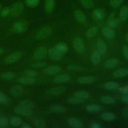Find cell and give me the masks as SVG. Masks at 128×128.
I'll return each mask as SVG.
<instances>
[{
	"label": "cell",
	"mask_w": 128,
	"mask_h": 128,
	"mask_svg": "<svg viewBox=\"0 0 128 128\" xmlns=\"http://www.w3.org/2000/svg\"><path fill=\"white\" fill-rule=\"evenodd\" d=\"M24 10V5L22 2H18L14 3L10 8V15L12 17H17L21 14Z\"/></svg>",
	"instance_id": "1"
},
{
	"label": "cell",
	"mask_w": 128,
	"mask_h": 128,
	"mask_svg": "<svg viewBox=\"0 0 128 128\" xmlns=\"http://www.w3.org/2000/svg\"><path fill=\"white\" fill-rule=\"evenodd\" d=\"M28 26V24L26 20L18 21L14 24L12 28L14 32L22 33L24 32Z\"/></svg>",
	"instance_id": "2"
},
{
	"label": "cell",
	"mask_w": 128,
	"mask_h": 128,
	"mask_svg": "<svg viewBox=\"0 0 128 128\" xmlns=\"http://www.w3.org/2000/svg\"><path fill=\"white\" fill-rule=\"evenodd\" d=\"M52 32V29L50 26H45L38 32L36 36L38 40H42L48 36Z\"/></svg>",
	"instance_id": "3"
},
{
	"label": "cell",
	"mask_w": 128,
	"mask_h": 128,
	"mask_svg": "<svg viewBox=\"0 0 128 128\" xmlns=\"http://www.w3.org/2000/svg\"><path fill=\"white\" fill-rule=\"evenodd\" d=\"M14 112L20 116L28 117L32 114V111L30 109L26 108L22 106H18L14 108Z\"/></svg>",
	"instance_id": "4"
},
{
	"label": "cell",
	"mask_w": 128,
	"mask_h": 128,
	"mask_svg": "<svg viewBox=\"0 0 128 128\" xmlns=\"http://www.w3.org/2000/svg\"><path fill=\"white\" fill-rule=\"evenodd\" d=\"M73 46L74 50L78 53L82 54L84 50V46L82 39L79 37L76 38L73 41Z\"/></svg>",
	"instance_id": "5"
},
{
	"label": "cell",
	"mask_w": 128,
	"mask_h": 128,
	"mask_svg": "<svg viewBox=\"0 0 128 128\" xmlns=\"http://www.w3.org/2000/svg\"><path fill=\"white\" fill-rule=\"evenodd\" d=\"M47 53L46 49L44 46H40L34 52L33 57L35 60H40L44 58Z\"/></svg>",
	"instance_id": "6"
},
{
	"label": "cell",
	"mask_w": 128,
	"mask_h": 128,
	"mask_svg": "<svg viewBox=\"0 0 128 128\" xmlns=\"http://www.w3.org/2000/svg\"><path fill=\"white\" fill-rule=\"evenodd\" d=\"M22 54L21 52H14L10 55H9L8 56H7L4 62L6 64H12L14 62H16L18 61L19 59L20 58L22 57Z\"/></svg>",
	"instance_id": "7"
},
{
	"label": "cell",
	"mask_w": 128,
	"mask_h": 128,
	"mask_svg": "<svg viewBox=\"0 0 128 128\" xmlns=\"http://www.w3.org/2000/svg\"><path fill=\"white\" fill-rule=\"evenodd\" d=\"M48 54L52 59L55 60H59L62 58V54L55 48H50L48 50Z\"/></svg>",
	"instance_id": "8"
},
{
	"label": "cell",
	"mask_w": 128,
	"mask_h": 128,
	"mask_svg": "<svg viewBox=\"0 0 128 128\" xmlns=\"http://www.w3.org/2000/svg\"><path fill=\"white\" fill-rule=\"evenodd\" d=\"M24 92V89L20 85H16L12 86L10 90V94L14 96L18 97L21 96Z\"/></svg>",
	"instance_id": "9"
},
{
	"label": "cell",
	"mask_w": 128,
	"mask_h": 128,
	"mask_svg": "<svg viewBox=\"0 0 128 128\" xmlns=\"http://www.w3.org/2000/svg\"><path fill=\"white\" fill-rule=\"evenodd\" d=\"M113 76L115 78H122L128 76V68H120L115 70L113 74Z\"/></svg>",
	"instance_id": "10"
},
{
	"label": "cell",
	"mask_w": 128,
	"mask_h": 128,
	"mask_svg": "<svg viewBox=\"0 0 128 128\" xmlns=\"http://www.w3.org/2000/svg\"><path fill=\"white\" fill-rule=\"evenodd\" d=\"M61 70V68L58 66H52L46 68L44 70L45 74H55L60 72Z\"/></svg>",
	"instance_id": "11"
},
{
	"label": "cell",
	"mask_w": 128,
	"mask_h": 128,
	"mask_svg": "<svg viewBox=\"0 0 128 128\" xmlns=\"http://www.w3.org/2000/svg\"><path fill=\"white\" fill-rule=\"evenodd\" d=\"M70 76L68 74H61L54 78V82L56 83H62L70 81Z\"/></svg>",
	"instance_id": "12"
},
{
	"label": "cell",
	"mask_w": 128,
	"mask_h": 128,
	"mask_svg": "<svg viewBox=\"0 0 128 128\" xmlns=\"http://www.w3.org/2000/svg\"><path fill=\"white\" fill-rule=\"evenodd\" d=\"M100 53L97 50H94L91 55V60L94 65L98 64L100 62Z\"/></svg>",
	"instance_id": "13"
},
{
	"label": "cell",
	"mask_w": 128,
	"mask_h": 128,
	"mask_svg": "<svg viewBox=\"0 0 128 128\" xmlns=\"http://www.w3.org/2000/svg\"><path fill=\"white\" fill-rule=\"evenodd\" d=\"M96 46L100 54H105L106 52L107 46L105 42L102 39H98L96 42Z\"/></svg>",
	"instance_id": "14"
},
{
	"label": "cell",
	"mask_w": 128,
	"mask_h": 128,
	"mask_svg": "<svg viewBox=\"0 0 128 128\" xmlns=\"http://www.w3.org/2000/svg\"><path fill=\"white\" fill-rule=\"evenodd\" d=\"M68 123L70 126L74 128H80L82 127V124L81 121L76 118H70L68 120Z\"/></svg>",
	"instance_id": "15"
},
{
	"label": "cell",
	"mask_w": 128,
	"mask_h": 128,
	"mask_svg": "<svg viewBox=\"0 0 128 128\" xmlns=\"http://www.w3.org/2000/svg\"><path fill=\"white\" fill-rule=\"evenodd\" d=\"M66 89V88L64 86H57L50 88L49 90V92L52 95L58 96L63 93L65 91Z\"/></svg>",
	"instance_id": "16"
},
{
	"label": "cell",
	"mask_w": 128,
	"mask_h": 128,
	"mask_svg": "<svg viewBox=\"0 0 128 128\" xmlns=\"http://www.w3.org/2000/svg\"><path fill=\"white\" fill-rule=\"evenodd\" d=\"M36 82V80L34 78L28 76L22 77L18 79V82L24 85H30L34 84Z\"/></svg>",
	"instance_id": "17"
},
{
	"label": "cell",
	"mask_w": 128,
	"mask_h": 128,
	"mask_svg": "<svg viewBox=\"0 0 128 128\" xmlns=\"http://www.w3.org/2000/svg\"><path fill=\"white\" fill-rule=\"evenodd\" d=\"M102 32L104 36L109 38H114L116 35L114 31L110 27H104Z\"/></svg>",
	"instance_id": "18"
},
{
	"label": "cell",
	"mask_w": 128,
	"mask_h": 128,
	"mask_svg": "<svg viewBox=\"0 0 128 128\" xmlns=\"http://www.w3.org/2000/svg\"><path fill=\"white\" fill-rule=\"evenodd\" d=\"M96 80L94 77L92 76H84L80 77L78 79V82L82 84H90L94 82Z\"/></svg>",
	"instance_id": "19"
},
{
	"label": "cell",
	"mask_w": 128,
	"mask_h": 128,
	"mask_svg": "<svg viewBox=\"0 0 128 128\" xmlns=\"http://www.w3.org/2000/svg\"><path fill=\"white\" fill-rule=\"evenodd\" d=\"M118 64V60L116 58H110L106 60L104 66L108 68H115Z\"/></svg>",
	"instance_id": "20"
},
{
	"label": "cell",
	"mask_w": 128,
	"mask_h": 128,
	"mask_svg": "<svg viewBox=\"0 0 128 128\" xmlns=\"http://www.w3.org/2000/svg\"><path fill=\"white\" fill-rule=\"evenodd\" d=\"M75 18L76 20L80 22V23H83L86 20V17L85 14L80 10H76L74 12V13Z\"/></svg>",
	"instance_id": "21"
},
{
	"label": "cell",
	"mask_w": 128,
	"mask_h": 128,
	"mask_svg": "<svg viewBox=\"0 0 128 128\" xmlns=\"http://www.w3.org/2000/svg\"><path fill=\"white\" fill-rule=\"evenodd\" d=\"M54 7V0H45L44 9L46 12L50 13L52 12Z\"/></svg>",
	"instance_id": "22"
},
{
	"label": "cell",
	"mask_w": 128,
	"mask_h": 128,
	"mask_svg": "<svg viewBox=\"0 0 128 128\" xmlns=\"http://www.w3.org/2000/svg\"><path fill=\"white\" fill-rule=\"evenodd\" d=\"M119 15L121 20L124 21L127 20L128 18V6H124L121 8Z\"/></svg>",
	"instance_id": "23"
},
{
	"label": "cell",
	"mask_w": 128,
	"mask_h": 128,
	"mask_svg": "<svg viewBox=\"0 0 128 128\" xmlns=\"http://www.w3.org/2000/svg\"><path fill=\"white\" fill-rule=\"evenodd\" d=\"M101 118L106 121H112L116 119L115 114L111 112H106L101 114Z\"/></svg>",
	"instance_id": "24"
},
{
	"label": "cell",
	"mask_w": 128,
	"mask_h": 128,
	"mask_svg": "<svg viewBox=\"0 0 128 128\" xmlns=\"http://www.w3.org/2000/svg\"><path fill=\"white\" fill-rule=\"evenodd\" d=\"M20 105L28 109H33L35 107L34 104L30 100H24L20 102Z\"/></svg>",
	"instance_id": "25"
},
{
	"label": "cell",
	"mask_w": 128,
	"mask_h": 128,
	"mask_svg": "<svg viewBox=\"0 0 128 128\" xmlns=\"http://www.w3.org/2000/svg\"><path fill=\"white\" fill-rule=\"evenodd\" d=\"M92 16L97 20H102L104 16V12L100 9H96L93 11Z\"/></svg>",
	"instance_id": "26"
},
{
	"label": "cell",
	"mask_w": 128,
	"mask_h": 128,
	"mask_svg": "<svg viewBox=\"0 0 128 128\" xmlns=\"http://www.w3.org/2000/svg\"><path fill=\"white\" fill-rule=\"evenodd\" d=\"M50 110L52 112L58 113H62L66 111V108L64 106L58 104H55L51 106L50 108Z\"/></svg>",
	"instance_id": "27"
},
{
	"label": "cell",
	"mask_w": 128,
	"mask_h": 128,
	"mask_svg": "<svg viewBox=\"0 0 128 128\" xmlns=\"http://www.w3.org/2000/svg\"><path fill=\"white\" fill-rule=\"evenodd\" d=\"M54 48L62 54L66 53L68 50V46L63 42H60L56 44Z\"/></svg>",
	"instance_id": "28"
},
{
	"label": "cell",
	"mask_w": 128,
	"mask_h": 128,
	"mask_svg": "<svg viewBox=\"0 0 128 128\" xmlns=\"http://www.w3.org/2000/svg\"><path fill=\"white\" fill-rule=\"evenodd\" d=\"M104 87L108 90H114L118 88V82H108L104 84Z\"/></svg>",
	"instance_id": "29"
},
{
	"label": "cell",
	"mask_w": 128,
	"mask_h": 128,
	"mask_svg": "<svg viewBox=\"0 0 128 128\" xmlns=\"http://www.w3.org/2000/svg\"><path fill=\"white\" fill-rule=\"evenodd\" d=\"M74 96L83 100L87 99L90 97V94L88 93L84 90L76 91L74 92Z\"/></svg>",
	"instance_id": "30"
},
{
	"label": "cell",
	"mask_w": 128,
	"mask_h": 128,
	"mask_svg": "<svg viewBox=\"0 0 128 128\" xmlns=\"http://www.w3.org/2000/svg\"><path fill=\"white\" fill-rule=\"evenodd\" d=\"M67 101L68 102L72 104H80L83 103L84 101V100L76 96H74L68 98Z\"/></svg>",
	"instance_id": "31"
},
{
	"label": "cell",
	"mask_w": 128,
	"mask_h": 128,
	"mask_svg": "<svg viewBox=\"0 0 128 128\" xmlns=\"http://www.w3.org/2000/svg\"><path fill=\"white\" fill-rule=\"evenodd\" d=\"M100 101L106 104H112L115 102V99L110 96H104L101 98Z\"/></svg>",
	"instance_id": "32"
},
{
	"label": "cell",
	"mask_w": 128,
	"mask_h": 128,
	"mask_svg": "<svg viewBox=\"0 0 128 128\" xmlns=\"http://www.w3.org/2000/svg\"><path fill=\"white\" fill-rule=\"evenodd\" d=\"M34 124L36 128H44L46 126V123L44 120L40 118H37L34 121Z\"/></svg>",
	"instance_id": "33"
},
{
	"label": "cell",
	"mask_w": 128,
	"mask_h": 128,
	"mask_svg": "<svg viewBox=\"0 0 128 128\" xmlns=\"http://www.w3.org/2000/svg\"><path fill=\"white\" fill-rule=\"evenodd\" d=\"M98 32V28L96 26H92L86 32V37L90 38L94 36Z\"/></svg>",
	"instance_id": "34"
},
{
	"label": "cell",
	"mask_w": 128,
	"mask_h": 128,
	"mask_svg": "<svg viewBox=\"0 0 128 128\" xmlns=\"http://www.w3.org/2000/svg\"><path fill=\"white\" fill-rule=\"evenodd\" d=\"M100 106L98 104H88L86 106V110L89 112H95L99 111Z\"/></svg>",
	"instance_id": "35"
},
{
	"label": "cell",
	"mask_w": 128,
	"mask_h": 128,
	"mask_svg": "<svg viewBox=\"0 0 128 128\" xmlns=\"http://www.w3.org/2000/svg\"><path fill=\"white\" fill-rule=\"evenodd\" d=\"M80 2L82 6L87 8H90L94 6L92 0H80Z\"/></svg>",
	"instance_id": "36"
},
{
	"label": "cell",
	"mask_w": 128,
	"mask_h": 128,
	"mask_svg": "<svg viewBox=\"0 0 128 128\" xmlns=\"http://www.w3.org/2000/svg\"><path fill=\"white\" fill-rule=\"evenodd\" d=\"M10 122L12 125L14 126H18L22 124V120L20 117L14 116L10 119Z\"/></svg>",
	"instance_id": "37"
},
{
	"label": "cell",
	"mask_w": 128,
	"mask_h": 128,
	"mask_svg": "<svg viewBox=\"0 0 128 128\" xmlns=\"http://www.w3.org/2000/svg\"><path fill=\"white\" fill-rule=\"evenodd\" d=\"M9 98L5 94L0 92V104H6L8 103Z\"/></svg>",
	"instance_id": "38"
},
{
	"label": "cell",
	"mask_w": 128,
	"mask_h": 128,
	"mask_svg": "<svg viewBox=\"0 0 128 128\" xmlns=\"http://www.w3.org/2000/svg\"><path fill=\"white\" fill-rule=\"evenodd\" d=\"M26 4L27 6L31 8H34L36 6L39 2L40 0H26Z\"/></svg>",
	"instance_id": "39"
},
{
	"label": "cell",
	"mask_w": 128,
	"mask_h": 128,
	"mask_svg": "<svg viewBox=\"0 0 128 128\" xmlns=\"http://www.w3.org/2000/svg\"><path fill=\"white\" fill-rule=\"evenodd\" d=\"M67 69L69 70H72V71H80L82 70V68L76 64H70L67 66Z\"/></svg>",
	"instance_id": "40"
},
{
	"label": "cell",
	"mask_w": 128,
	"mask_h": 128,
	"mask_svg": "<svg viewBox=\"0 0 128 128\" xmlns=\"http://www.w3.org/2000/svg\"><path fill=\"white\" fill-rule=\"evenodd\" d=\"M15 74L11 72H8L5 73H4L2 74V76L5 79L11 80L14 78L15 77Z\"/></svg>",
	"instance_id": "41"
},
{
	"label": "cell",
	"mask_w": 128,
	"mask_h": 128,
	"mask_svg": "<svg viewBox=\"0 0 128 128\" xmlns=\"http://www.w3.org/2000/svg\"><path fill=\"white\" fill-rule=\"evenodd\" d=\"M120 19L118 18H114L108 25L111 28H116L120 22Z\"/></svg>",
	"instance_id": "42"
},
{
	"label": "cell",
	"mask_w": 128,
	"mask_h": 128,
	"mask_svg": "<svg viewBox=\"0 0 128 128\" xmlns=\"http://www.w3.org/2000/svg\"><path fill=\"white\" fill-rule=\"evenodd\" d=\"M24 74L27 76L30 77V78H34L37 76L38 73L36 70H27L25 71Z\"/></svg>",
	"instance_id": "43"
},
{
	"label": "cell",
	"mask_w": 128,
	"mask_h": 128,
	"mask_svg": "<svg viewBox=\"0 0 128 128\" xmlns=\"http://www.w3.org/2000/svg\"><path fill=\"white\" fill-rule=\"evenodd\" d=\"M8 124V120L6 117L0 118V128L6 127Z\"/></svg>",
	"instance_id": "44"
},
{
	"label": "cell",
	"mask_w": 128,
	"mask_h": 128,
	"mask_svg": "<svg viewBox=\"0 0 128 128\" xmlns=\"http://www.w3.org/2000/svg\"><path fill=\"white\" fill-rule=\"evenodd\" d=\"M124 0H110V4L112 7H117L120 5Z\"/></svg>",
	"instance_id": "45"
},
{
	"label": "cell",
	"mask_w": 128,
	"mask_h": 128,
	"mask_svg": "<svg viewBox=\"0 0 128 128\" xmlns=\"http://www.w3.org/2000/svg\"><path fill=\"white\" fill-rule=\"evenodd\" d=\"M10 8H4L0 12V15L2 17H6L9 14H10Z\"/></svg>",
	"instance_id": "46"
},
{
	"label": "cell",
	"mask_w": 128,
	"mask_h": 128,
	"mask_svg": "<svg viewBox=\"0 0 128 128\" xmlns=\"http://www.w3.org/2000/svg\"><path fill=\"white\" fill-rule=\"evenodd\" d=\"M46 64L44 62H36L32 64L31 66L34 68H40L44 66Z\"/></svg>",
	"instance_id": "47"
},
{
	"label": "cell",
	"mask_w": 128,
	"mask_h": 128,
	"mask_svg": "<svg viewBox=\"0 0 128 128\" xmlns=\"http://www.w3.org/2000/svg\"><path fill=\"white\" fill-rule=\"evenodd\" d=\"M122 117L124 118H128V104H127L124 108L122 112Z\"/></svg>",
	"instance_id": "48"
},
{
	"label": "cell",
	"mask_w": 128,
	"mask_h": 128,
	"mask_svg": "<svg viewBox=\"0 0 128 128\" xmlns=\"http://www.w3.org/2000/svg\"><path fill=\"white\" fill-rule=\"evenodd\" d=\"M122 52L124 57L126 60H128V46H124L122 47Z\"/></svg>",
	"instance_id": "49"
},
{
	"label": "cell",
	"mask_w": 128,
	"mask_h": 128,
	"mask_svg": "<svg viewBox=\"0 0 128 128\" xmlns=\"http://www.w3.org/2000/svg\"><path fill=\"white\" fill-rule=\"evenodd\" d=\"M114 16H115V14L114 12H112L109 16L108 19V21H107V24H108L114 19Z\"/></svg>",
	"instance_id": "50"
},
{
	"label": "cell",
	"mask_w": 128,
	"mask_h": 128,
	"mask_svg": "<svg viewBox=\"0 0 128 128\" xmlns=\"http://www.w3.org/2000/svg\"><path fill=\"white\" fill-rule=\"evenodd\" d=\"M121 100L122 102L128 104V94H124V95L122 96Z\"/></svg>",
	"instance_id": "51"
},
{
	"label": "cell",
	"mask_w": 128,
	"mask_h": 128,
	"mask_svg": "<svg viewBox=\"0 0 128 128\" xmlns=\"http://www.w3.org/2000/svg\"><path fill=\"white\" fill-rule=\"evenodd\" d=\"M90 128H100L101 127L100 124L96 122H92L90 126Z\"/></svg>",
	"instance_id": "52"
},
{
	"label": "cell",
	"mask_w": 128,
	"mask_h": 128,
	"mask_svg": "<svg viewBox=\"0 0 128 128\" xmlns=\"http://www.w3.org/2000/svg\"><path fill=\"white\" fill-rule=\"evenodd\" d=\"M122 92L124 94H128V84L122 88Z\"/></svg>",
	"instance_id": "53"
},
{
	"label": "cell",
	"mask_w": 128,
	"mask_h": 128,
	"mask_svg": "<svg viewBox=\"0 0 128 128\" xmlns=\"http://www.w3.org/2000/svg\"><path fill=\"white\" fill-rule=\"evenodd\" d=\"M22 128H30V126H28V125H27V124H25V125H24L22 126Z\"/></svg>",
	"instance_id": "54"
},
{
	"label": "cell",
	"mask_w": 128,
	"mask_h": 128,
	"mask_svg": "<svg viewBox=\"0 0 128 128\" xmlns=\"http://www.w3.org/2000/svg\"><path fill=\"white\" fill-rule=\"evenodd\" d=\"M3 52H4V50L1 47H0V54H2Z\"/></svg>",
	"instance_id": "55"
},
{
	"label": "cell",
	"mask_w": 128,
	"mask_h": 128,
	"mask_svg": "<svg viewBox=\"0 0 128 128\" xmlns=\"http://www.w3.org/2000/svg\"><path fill=\"white\" fill-rule=\"evenodd\" d=\"M126 40L127 42H128V33H127L126 35Z\"/></svg>",
	"instance_id": "56"
},
{
	"label": "cell",
	"mask_w": 128,
	"mask_h": 128,
	"mask_svg": "<svg viewBox=\"0 0 128 128\" xmlns=\"http://www.w3.org/2000/svg\"></svg>",
	"instance_id": "57"
}]
</instances>
